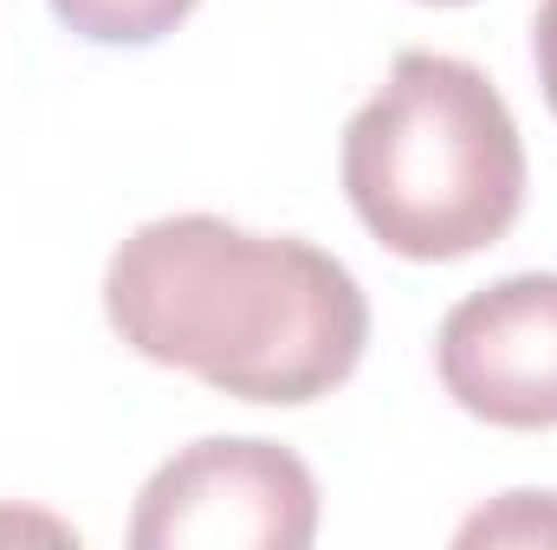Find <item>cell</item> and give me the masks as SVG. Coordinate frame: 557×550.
Instances as JSON below:
<instances>
[{
	"label": "cell",
	"mask_w": 557,
	"mask_h": 550,
	"mask_svg": "<svg viewBox=\"0 0 557 550\" xmlns=\"http://www.w3.org/2000/svg\"><path fill=\"white\" fill-rule=\"evenodd\" d=\"M344 195L396 260L447 266L499 247L525 208V142L493 78L447 52H403L344 124Z\"/></svg>",
	"instance_id": "7a4b0ae2"
},
{
	"label": "cell",
	"mask_w": 557,
	"mask_h": 550,
	"mask_svg": "<svg viewBox=\"0 0 557 550\" xmlns=\"http://www.w3.org/2000/svg\"><path fill=\"white\" fill-rule=\"evenodd\" d=\"M104 317L137 357L267 409L344 389L370 343V304L344 260L221 214L137 227L111 253Z\"/></svg>",
	"instance_id": "6da1fadb"
},
{
	"label": "cell",
	"mask_w": 557,
	"mask_h": 550,
	"mask_svg": "<svg viewBox=\"0 0 557 550\" xmlns=\"http://www.w3.org/2000/svg\"><path fill=\"white\" fill-rule=\"evenodd\" d=\"M59 26H72L91 46H156L175 33L201 0H46Z\"/></svg>",
	"instance_id": "5b68a950"
},
{
	"label": "cell",
	"mask_w": 557,
	"mask_h": 550,
	"mask_svg": "<svg viewBox=\"0 0 557 550\" xmlns=\"http://www.w3.org/2000/svg\"><path fill=\"white\" fill-rule=\"evenodd\" d=\"M460 545H557V492H506L460 525Z\"/></svg>",
	"instance_id": "8992f818"
},
{
	"label": "cell",
	"mask_w": 557,
	"mask_h": 550,
	"mask_svg": "<svg viewBox=\"0 0 557 550\" xmlns=\"http://www.w3.org/2000/svg\"><path fill=\"white\" fill-rule=\"evenodd\" d=\"M532 59H539V85H545V104H552V117H557V0H539Z\"/></svg>",
	"instance_id": "52a82bcc"
},
{
	"label": "cell",
	"mask_w": 557,
	"mask_h": 550,
	"mask_svg": "<svg viewBox=\"0 0 557 550\" xmlns=\"http://www.w3.org/2000/svg\"><path fill=\"white\" fill-rule=\"evenodd\" d=\"M434 370L486 427H557V273H512L467 291L434 337Z\"/></svg>",
	"instance_id": "277c9868"
},
{
	"label": "cell",
	"mask_w": 557,
	"mask_h": 550,
	"mask_svg": "<svg viewBox=\"0 0 557 550\" xmlns=\"http://www.w3.org/2000/svg\"><path fill=\"white\" fill-rule=\"evenodd\" d=\"M428 7H467V0H428Z\"/></svg>",
	"instance_id": "ba28073f"
},
{
	"label": "cell",
	"mask_w": 557,
	"mask_h": 550,
	"mask_svg": "<svg viewBox=\"0 0 557 550\" xmlns=\"http://www.w3.org/2000/svg\"><path fill=\"white\" fill-rule=\"evenodd\" d=\"M318 538V479L278 440H195L137 492V550H305Z\"/></svg>",
	"instance_id": "3957f363"
}]
</instances>
